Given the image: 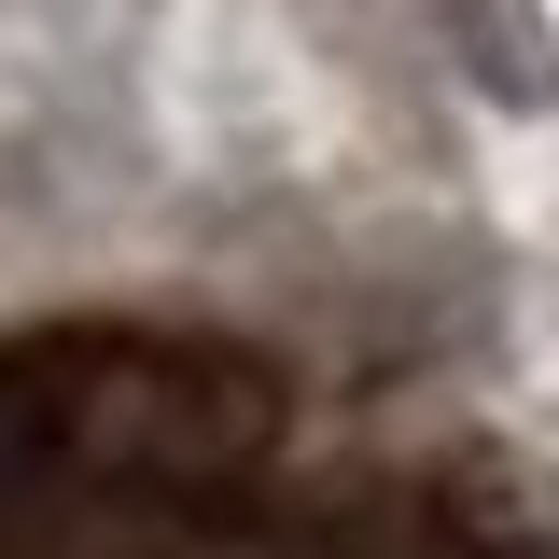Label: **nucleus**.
<instances>
[{"label": "nucleus", "mask_w": 559, "mask_h": 559, "mask_svg": "<svg viewBox=\"0 0 559 559\" xmlns=\"http://www.w3.org/2000/svg\"><path fill=\"white\" fill-rule=\"evenodd\" d=\"M0 378L43 433V462L140 518L210 503L280 448V364H252L238 336H197V322H43V336H0Z\"/></svg>", "instance_id": "f257e3e1"}]
</instances>
